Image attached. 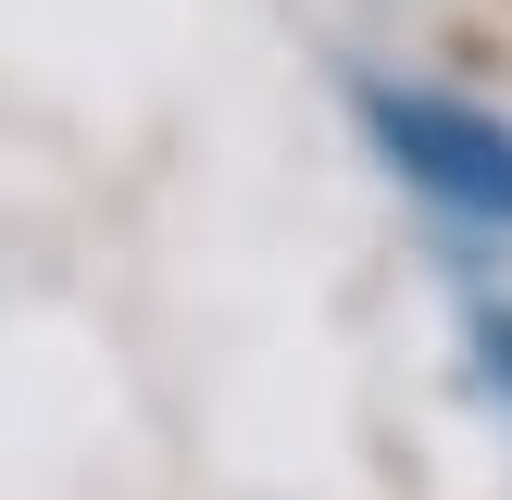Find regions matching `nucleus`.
I'll list each match as a JSON object with an SVG mask.
<instances>
[{
  "instance_id": "f257e3e1",
  "label": "nucleus",
  "mask_w": 512,
  "mask_h": 500,
  "mask_svg": "<svg viewBox=\"0 0 512 500\" xmlns=\"http://www.w3.org/2000/svg\"><path fill=\"white\" fill-rule=\"evenodd\" d=\"M363 125H375V150H388L413 188L450 200V213H500V225H512V125H500V113L438 100V88H375Z\"/></svg>"
}]
</instances>
